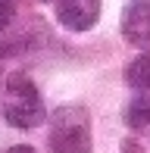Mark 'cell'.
I'll return each instance as SVG.
<instances>
[{
	"mask_svg": "<svg viewBox=\"0 0 150 153\" xmlns=\"http://www.w3.org/2000/svg\"><path fill=\"white\" fill-rule=\"evenodd\" d=\"M6 153H35V150H31V147H10Z\"/></svg>",
	"mask_w": 150,
	"mask_h": 153,
	"instance_id": "obj_9",
	"label": "cell"
},
{
	"mask_svg": "<svg viewBox=\"0 0 150 153\" xmlns=\"http://www.w3.org/2000/svg\"><path fill=\"white\" fill-rule=\"evenodd\" d=\"M100 16V0H56V19L72 31H88Z\"/></svg>",
	"mask_w": 150,
	"mask_h": 153,
	"instance_id": "obj_4",
	"label": "cell"
},
{
	"mask_svg": "<svg viewBox=\"0 0 150 153\" xmlns=\"http://www.w3.org/2000/svg\"><path fill=\"white\" fill-rule=\"evenodd\" d=\"M122 34L141 50H150V0H131L122 13Z\"/></svg>",
	"mask_w": 150,
	"mask_h": 153,
	"instance_id": "obj_3",
	"label": "cell"
},
{
	"mask_svg": "<svg viewBox=\"0 0 150 153\" xmlns=\"http://www.w3.org/2000/svg\"><path fill=\"white\" fill-rule=\"evenodd\" d=\"M125 122L131 128H150V100H131L125 109Z\"/></svg>",
	"mask_w": 150,
	"mask_h": 153,
	"instance_id": "obj_6",
	"label": "cell"
},
{
	"mask_svg": "<svg viewBox=\"0 0 150 153\" xmlns=\"http://www.w3.org/2000/svg\"><path fill=\"white\" fill-rule=\"evenodd\" d=\"M122 153H144V150H141L134 141H125V144H122Z\"/></svg>",
	"mask_w": 150,
	"mask_h": 153,
	"instance_id": "obj_8",
	"label": "cell"
},
{
	"mask_svg": "<svg viewBox=\"0 0 150 153\" xmlns=\"http://www.w3.org/2000/svg\"><path fill=\"white\" fill-rule=\"evenodd\" d=\"M125 81L134 91H150V53H141V56L125 69Z\"/></svg>",
	"mask_w": 150,
	"mask_h": 153,
	"instance_id": "obj_5",
	"label": "cell"
},
{
	"mask_svg": "<svg viewBox=\"0 0 150 153\" xmlns=\"http://www.w3.org/2000/svg\"><path fill=\"white\" fill-rule=\"evenodd\" d=\"M44 100H41L35 81L28 75L16 72L6 78L3 85V119L13 125V128H35V125L44 122Z\"/></svg>",
	"mask_w": 150,
	"mask_h": 153,
	"instance_id": "obj_2",
	"label": "cell"
},
{
	"mask_svg": "<svg viewBox=\"0 0 150 153\" xmlns=\"http://www.w3.org/2000/svg\"><path fill=\"white\" fill-rule=\"evenodd\" d=\"M13 16H16V6H13V0H0V31L10 28Z\"/></svg>",
	"mask_w": 150,
	"mask_h": 153,
	"instance_id": "obj_7",
	"label": "cell"
},
{
	"mask_svg": "<svg viewBox=\"0 0 150 153\" xmlns=\"http://www.w3.org/2000/svg\"><path fill=\"white\" fill-rule=\"evenodd\" d=\"M50 153H91V119L85 106H66L50 113Z\"/></svg>",
	"mask_w": 150,
	"mask_h": 153,
	"instance_id": "obj_1",
	"label": "cell"
}]
</instances>
